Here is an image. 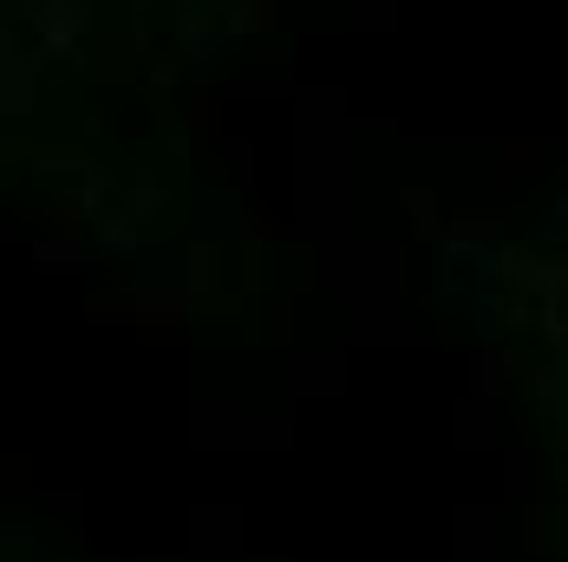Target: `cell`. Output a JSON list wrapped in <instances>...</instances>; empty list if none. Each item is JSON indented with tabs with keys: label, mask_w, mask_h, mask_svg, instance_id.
<instances>
[{
	"label": "cell",
	"mask_w": 568,
	"mask_h": 562,
	"mask_svg": "<svg viewBox=\"0 0 568 562\" xmlns=\"http://www.w3.org/2000/svg\"><path fill=\"white\" fill-rule=\"evenodd\" d=\"M301 373H307V379H301L307 393H314V386H320V393H340V353H301Z\"/></svg>",
	"instance_id": "1"
}]
</instances>
